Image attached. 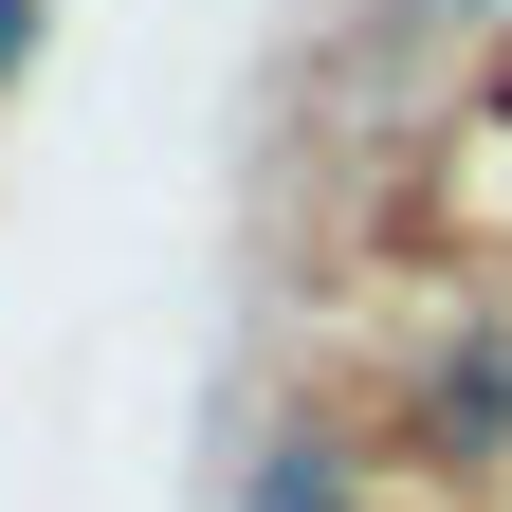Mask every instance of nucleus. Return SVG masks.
<instances>
[{
  "instance_id": "f257e3e1",
  "label": "nucleus",
  "mask_w": 512,
  "mask_h": 512,
  "mask_svg": "<svg viewBox=\"0 0 512 512\" xmlns=\"http://www.w3.org/2000/svg\"><path fill=\"white\" fill-rule=\"evenodd\" d=\"M421 439H439V458H494V439H512V366L458 348V366H439V403H421Z\"/></svg>"
},
{
  "instance_id": "f03ea898",
  "label": "nucleus",
  "mask_w": 512,
  "mask_h": 512,
  "mask_svg": "<svg viewBox=\"0 0 512 512\" xmlns=\"http://www.w3.org/2000/svg\"><path fill=\"white\" fill-rule=\"evenodd\" d=\"M37 74V0H0V92H19Z\"/></svg>"
},
{
  "instance_id": "7ed1b4c3",
  "label": "nucleus",
  "mask_w": 512,
  "mask_h": 512,
  "mask_svg": "<svg viewBox=\"0 0 512 512\" xmlns=\"http://www.w3.org/2000/svg\"><path fill=\"white\" fill-rule=\"evenodd\" d=\"M275 512H330V494H293V476H275Z\"/></svg>"
}]
</instances>
